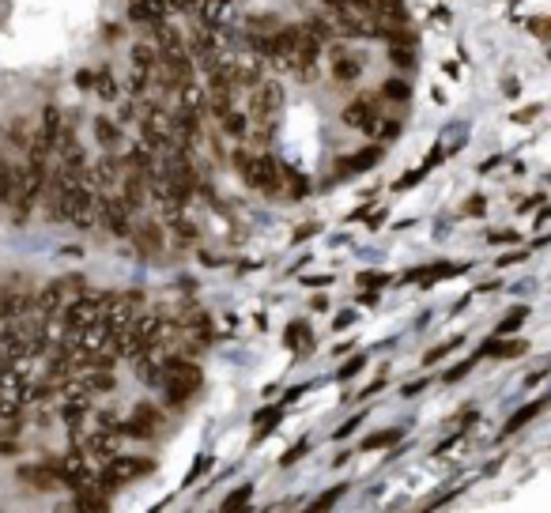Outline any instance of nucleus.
Here are the masks:
<instances>
[{"instance_id":"f257e3e1","label":"nucleus","mask_w":551,"mask_h":513,"mask_svg":"<svg viewBox=\"0 0 551 513\" xmlns=\"http://www.w3.org/2000/svg\"><path fill=\"white\" fill-rule=\"evenodd\" d=\"M280 110H283V87L280 83L261 80L249 91V117H253V121H272Z\"/></svg>"},{"instance_id":"f03ea898","label":"nucleus","mask_w":551,"mask_h":513,"mask_svg":"<svg viewBox=\"0 0 551 513\" xmlns=\"http://www.w3.org/2000/svg\"><path fill=\"white\" fill-rule=\"evenodd\" d=\"M344 121L351 128H359V133H378V110H374V102L370 98H355V102H348V110H344Z\"/></svg>"},{"instance_id":"7ed1b4c3","label":"nucleus","mask_w":551,"mask_h":513,"mask_svg":"<svg viewBox=\"0 0 551 513\" xmlns=\"http://www.w3.org/2000/svg\"><path fill=\"white\" fill-rule=\"evenodd\" d=\"M333 76L340 83H355L359 76H363V61L359 57H351L344 46H336V61H333Z\"/></svg>"},{"instance_id":"20e7f679","label":"nucleus","mask_w":551,"mask_h":513,"mask_svg":"<svg viewBox=\"0 0 551 513\" xmlns=\"http://www.w3.org/2000/svg\"><path fill=\"white\" fill-rule=\"evenodd\" d=\"M155 423H159V412H155V407H136V415L128 419V434H136V438H151Z\"/></svg>"},{"instance_id":"39448f33","label":"nucleus","mask_w":551,"mask_h":513,"mask_svg":"<svg viewBox=\"0 0 551 513\" xmlns=\"http://www.w3.org/2000/svg\"><path fill=\"white\" fill-rule=\"evenodd\" d=\"M378 159H382V148H363L359 155H351V159H340V170H344V174H355V170H366V166H374Z\"/></svg>"},{"instance_id":"423d86ee","label":"nucleus","mask_w":551,"mask_h":513,"mask_svg":"<svg viewBox=\"0 0 551 513\" xmlns=\"http://www.w3.org/2000/svg\"><path fill=\"white\" fill-rule=\"evenodd\" d=\"M219 128H223V133H227V136H234V140H242L246 133H249V117L246 113H238V110H227V113H223L219 117Z\"/></svg>"},{"instance_id":"0eeeda50","label":"nucleus","mask_w":551,"mask_h":513,"mask_svg":"<svg viewBox=\"0 0 551 513\" xmlns=\"http://www.w3.org/2000/svg\"><path fill=\"white\" fill-rule=\"evenodd\" d=\"M483 351L495 355V359H514V355H525V351H529V344H525V340H498V336H495Z\"/></svg>"},{"instance_id":"6e6552de","label":"nucleus","mask_w":551,"mask_h":513,"mask_svg":"<svg viewBox=\"0 0 551 513\" xmlns=\"http://www.w3.org/2000/svg\"><path fill=\"white\" fill-rule=\"evenodd\" d=\"M283 344L291 347V351H303L306 344H313V332H310L306 325H291V328H287V336H283Z\"/></svg>"},{"instance_id":"1a4fd4ad","label":"nucleus","mask_w":551,"mask_h":513,"mask_svg":"<svg viewBox=\"0 0 551 513\" xmlns=\"http://www.w3.org/2000/svg\"><path fill=\"white\" fill-rule=\"evenodd\" d=\"M374 19H404L400 0H374Z\"/></svg>"},{"instance_id":"9d476101","label":"nucleus","mask_w":551,"mask_h":513,"mask_svg":"<svg viewBox=\"0 0 551 513\" xmlns=\"http://www.w3.org/2000/svg\"><path fill=\"white\" fill-rule=\"evenodd\" d=\"M540 407H544L540 400H536V404H529V407H521V412H517V415H514V419H510V423H506V430H502V434H514V430H521L525 423H529V419H536V415H540Z\"/></svg>"},{"instance_id":"9b49d317","label":"nucleus","mask_w":551,"mask_h":513,"mask_svg":"<svg viewBox=\"0 0 551 513\" xmlns=\"http://www.w3.org/2000/svg\"><path fill=\"white\" fill-rule=\"evenodd\" d=\"M382 95L389 102H408V80H385L382 83Z\"/></svg>"},{"instance_id":"f8f14e48","label":"nucleus","mask_w":551,"mask_h":513,"mask_svg":"<svg viewBox=\"0 0 551 513\" xmlns=\"http://www.w3.org/2000/svg\"><path fill=\"white\" fill-rule=\"evenodd\" d=\"M525 318H529V310H525V306H517V310H514V313H510V318H506L502 325H498V328H495V336H510V332H514V328H517V325H521Z\"/></svg>"},{"instance_id":"ddd939ff","label":"nucleus","mask_w":551,"mask_h":513,"mask_svg":"<svg viewBox=\"0 0 551 513\" xmlns=\"http://www.w3.org/2000/svg\"><path fill=\"white\" fill-rule=\"evenodd\" d=\"M400 438V430H382V434H374V438H366V449H385V445H393Z\"/></svg>"},{"instance_id":"4468645a","label":"nucleus","mask_w":551,"mask_h":513,"mask_svg":"<svg viewBox=\"0 0 551 513\" xmlns=\"http://www.w3.org/2000/svg\"><path fill=\"white\" fill-rule=\"evenodd\" d=\"M303 27L313 34V38H321V42H325V38H333L336 31L329 27V23H325V19H310V23H303Z\"/></svg>"},{"instance_id":"2eb2a0df","label":"nucleus","mask_w":551,"mask_h":513,"mask_svg":"<svg viewBox=\"0 0 551 513\" xmlns=\"http://www.w3.org/2000/svg\"><path fill=\"white\" fill-rule=\"evenodd\" d=\"M397 133H400L397 117H378V136H382V140H393Z\"/></svg>"},{"instance_id":"dca6fc26","label":"nucleus","mask_w":551,"mask_h":513,"mask_svg":"<svg viewBox=\"0 0 551 513\" xmlns=\"http://www.w3.org/2000/svg\"><path fill=\"white\" fill-rule=\"evenodd\" d=\"M389 61L397 64V68H412V49H400V46H393V49H389Z\"/></svg>"},{"instance_id":"f3484780","label":"nucleus","mask_w":551,"mask_h":513,"mask_svg":"<svg viewBox=\"0 0 551 513\" xmlns=\"http://www.w3.org/2000/svg\"><path fill=\"white\" fill-rule=\"evenodd\" d=\"M363 366H366V355H355V359H351L348 366H340V377H355Z\"/></svg>"},{"instance_id":"a211bd4d","label":"nucleus","mask_w":551,"mask_h":513,"mask_svg":"<svg viewBox=\"0 0 551 513\" xmlns=\"http://www.w3.org/2000/svg\"><path fill=\"white\" fill-rule=\"evenodd\" d=\"M249 494H253V487H242V491H234V494H227V498H223V506H242Z\"/></svg>"},{"instance_id":"6ab92c4d","label":"nucleus","mask_w":551,"mask_h":513,"mask_svg":"<svg viewBox=\"0 0 551 513\" xmlns=\"http://www.w3.org/2000/svg\"><path fill=\"white\" fill-rule=\"evenodd\" d=\"M453 347H457V340H450V344H442V347H435V351H430V355H427V362H442V359H445V355H450Z\"/></svg>"},{"instance_id":"aec40b11","label":"nucleus","mask_w":551,"mask_h":513,"mask_svg":"<svg viewBox=\"0 0 551 513\" xmlns=\"http://www.w3.org/2000/svg\"><path fill=\"white\" fill-rule=\"evenodd\" d=\"M303 453H306V442H298V445H295V449H291V453H287V457H283V464H295V460H298V457H303Z\"/></svg>"},{"instance_id":"412c9836","label":"nucleus","mask_w":551,"mask_h":513,"mask_svg":"<svg viewBox=\"0 0 551 513\" xmlns=\"http://www.w3.org/2000/svg\"><path fill=\"white\" fill-rule=\"evenodd\" d=\"M340 494H344V487H336V491H329V494H321V498H318V506H333V502H336V498H340Z\"/></svg>"},{"instance_id":"4be33fe9","label":"nucleus","mask_w":551,"mask_h":513,"mask_svg":"<svg viewBox=\"0 0 551 513\" xmlns=\"http://www.w3.org/2000/svg\"><path fill=\"white\" fill-rule=\"evenodd\" d=\"M468 370H472V362H461V366H453V370L445 374V377H450V381H457V377H465Z\"/></svg>"},{"instance_id":"5701e85b","label":"nucleus","mask_w":551,"mask_h":513,"mask_svg":"<svg viewBox=\"0 0 551 513\" xmlns=\"http://www.w3.org/2000/svg\"><path fill=\"white\" fill-rule=\"evenodd\" d=\"M468 215H483V196H472L468 200Z\"/></svg>"},{"instance_id":"b1692460","label":"nucleus","mask_w":551,"mask_h":513,"mask_svg":"<svg viewBox=\"0 0 551 513\" xmlns=\"http://www.w3.org/2000/svg\"><path fill=\"white\" fill-rule=\"evenodd\" d=\"M359 423H363V419H351V423H344V427H340V430H336V438H348V434H351V430H355Z\"/></svg>"},{"instance_id":"393cba45","label":"nucleus","mask_w":551,"mask_h":513,"mask_svg":"<svg viewBox=\"0 0 551 513\" xmlns=\"http://www.w3.org/2000/svg\"><path fill=\"white\" fill-rule=\"evenodd\" d=\"M419 389H423V381H415V385H404V397H419Z\"/></svg>"}]
</instances>
